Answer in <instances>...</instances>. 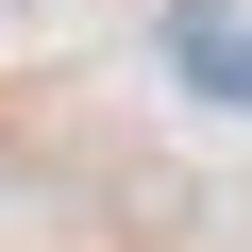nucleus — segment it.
Listing matches in <instances>:
<instances>
[{
    "label": "nucleus",
    "mask_w": 252,
    "mask_h": 252,
    "mask_svg": "<svg viewBox=\"0 0 252 252\" xmlns=\"http://www.w3.org/2000/svg\"><path fill=\"white\" fill-rule=\"evenodd\" d=\"M168 67L252 118V0H168Z\"/></svg>",
    "instance_id": "obj_1"
}]
</instances>
